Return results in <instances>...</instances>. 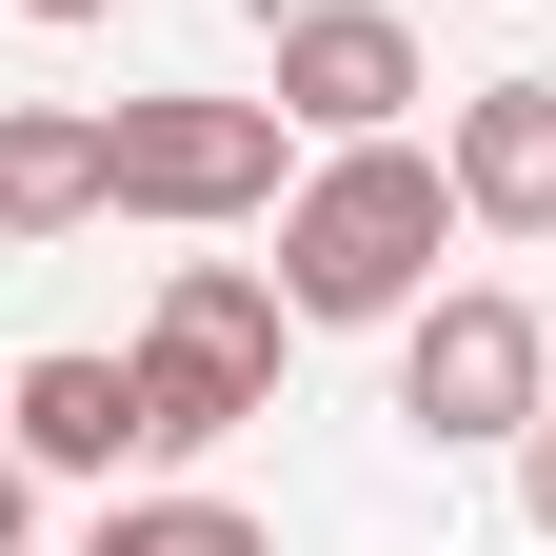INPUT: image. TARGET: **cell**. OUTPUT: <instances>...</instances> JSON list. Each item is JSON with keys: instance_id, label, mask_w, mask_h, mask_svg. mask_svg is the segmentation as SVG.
<instances>
[{"instance_id": "obj_10", "label": "cell", "mask_w": 556, "mask_h": 556, "mask_svg": "<svg viewBox=\"0 0 556 556\" xmlns=\"http://www.w3.org/2000/svg\"><path fill=\"white\" fill-rule=\"evenodd\" d=\"M517 517L556 536V397H536V438H517Z\"/></svg>"}, {"instance_id": "obj_2", "label": "cell", "mask_w": 556, "mask_h": 556, "mask_svg": "<svg viewBox=\"0 0 556 556\" xmlns=\"http://www.w3.org/2000/svg\"><path fill=\"white\" fill-rule=\"evenodd\" d=\"M119 358H139V457H219L239 417H278L299 299H278L258 258H179V278H160V318H139Z\"/></svg>"}, {"instance_id": "obj_3", "label": "cell", "mask_w": 556, "mask_h": 556, "mask_svg": "<svg viewBox=\"0 0 556 556\" xmlns=\"http://www.w3.org/2000/svg\"><path fill=\"white\" fill-rule=\"evenodd\" d=\"M536 397H556V318L497 299V278H438V299L397 318V417L438 457H517L536 438Z\"/></svg>"}, {"instance_id": "obj_9", "label": "cell", "mask_w": 556, "mask_h": 556, "mask_svg": "<svg viewBox=\"0 0 556 556\" xmlns=\"http://www.w3.org/2000/svg\"><path fill=\"white\" fill-rule=\"evenodd\" d=\"M80 556H278V536H258L239 497H119V517H100Z\"/></svg>"}, {"instance_id": "obj_8", "label": "cell", "mask_w": 556, "mask_h": 556, "mask_svg": "<svg viewBox=\"0 0 556 556\" xmlns=\"http://www.w3.org/2000/svg\"><path fill=\"white\" fill-rule=\"evenodd\" d=\"M0 438H21V477H119L139 457V358H100V338L21 358L0 378Z\"/></svg>"}, {"instance_id": "obj_12", "label": "cell", "mask_w": 556, "mask_h": 556, "mask_svg": "<svg viewBox=\"0 0 556 556\" xmlns=\"http://www.w3.org/2000/svg\"><path fill=\"white\" fill-rule=\"evenodd\" d=\"M21 21H60V40H80V21H119V0H21Z\"/></svg>"}, {"instance_id": "obj_1", "label": "cell", "mask_w": 556, "mask_h": 556, "mask_svg": "<svg viewBox=\"0 0 556 556\" xmlns=\"http://www.w3.org/2000/svg\"><path fill=\"white\" fill-rule=\"evenodd\" d=\"M457 179H438V139H318L299 179H278V299L299 318H417L438 299V258H457Z\"/></svg>"}, {"instance_id": "obj_5", "label": "cell", "mask_w": 556, "mask_h": 556, "mask_svg": "<svg viewBox=\"0 0 556 556\" xmlns=\"http://www.w3.org/2000/svg\"><path fill=\"white\" fill-rule=\"evenodd\" d=\"M258 40H278V80H258V100L299 119V160H318V139H397L417 100H438L397 0H258Z\"/></svg>"}, {"instance_id": "obj_13", "label": "cell", "mask_w": 556, "mask_h": 556, "mask_svg": "<svg viewBox=\"0 0 556 556\" xmlns=\"http://www.w3.org/2000/svg\"><path fill=\"white\" fill-rule=\"evenodd\" d=\"M536 258H556V239H536ZM536 318H556V278H536Z\"/></svg>"}, {"instance_id": "obj_6", "label": "cell", "mask_w": 556, "mask_h": 556, "mask_svg": "<svg viewBox=\"0 0 556 556\" xmlns=\"http://www.w3.org/2000/svg\"><path fill=\"white\" fill-rule=\"evenodd\" d=\"M119 219V100H0V239H80Z\"/></svg>"}, {"instance_id": "obj_7", "label": "cell", "mask_w": 556, "mask_h": 556, "mask_svg": "<svg viewBox=\"0 0 556 556\" xmlns=\"http://www.w3.org/2000/svg\"><path fill=\"white\" fill-rule=\"evenodd\" d=\"M438 179H457L477 239H556V80H477L438 119Z\"/></svg>"}, {"instance_id": "obj_4", "label": "cell", "mask_w": 556, "mask_h": 556, "mask_svg": "<svg viewBox=\"0 0 556 556\" xmlns=\"http://www.w3.org/2000/svg\"><path fill=\"white\" fill-rule=\"evenodd\" d=\"M278 179H299V119L278 100H119V219H278Z\"/></svg>"}, {"instance_id": "obj_11", "label": "cell", "mask_w": 556, "mask_h": 556, "mask_svg": "<svg viewBox=\"0 0 556 556\" xmlns=\"http://www.w3.org/2000/svg\"><path fill=\"white\" fill-rule=\"evenodd\" d=\"M40 536V477H21V438H0V556H21Z\"/></svg>"}]
</instances>
